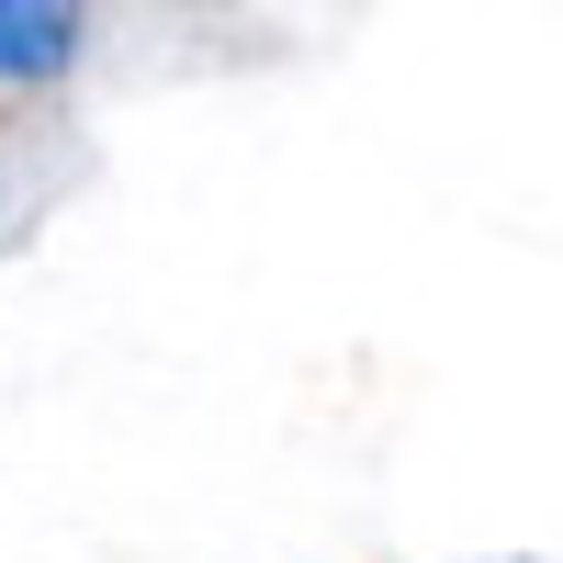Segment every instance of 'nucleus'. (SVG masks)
Wrapping results in <instances>:
<instances>
[{"label": "nucleus", "mask_w": 563, "mask_h": 563, "mask_svg": "<svg viewBox=\"0 0 563 563\" xmlns=\"http://www.w3.org/2000/svg\"><path fill=\"white\" fill-rule=\"evenodd\" d=\"M90 45V0H0V79L34 90V79H68Z\"/></svg>", "instance_id": "nucleus-1"}]
</instances>
